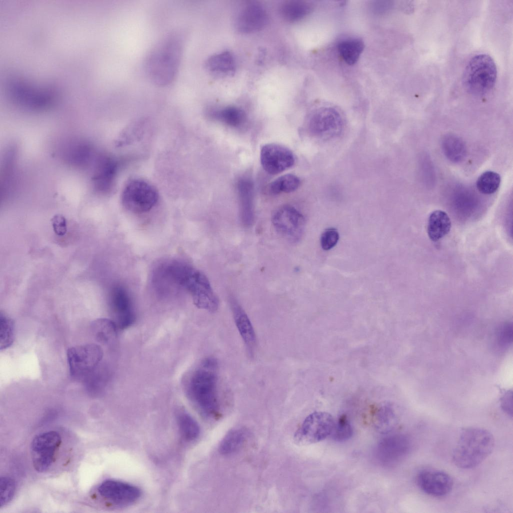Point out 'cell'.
Returning <instances> with one entry per match:
<instances>
[{
  "label": "cell",
  "instance_id": "cell-28",
  "mask_svg": "<svg viewBox=\"0 0 513 513\" xmlns=\"http://www.w3.org/2000/svg\"><path fill=\"white\" fill-rule=\"evenodd\" d=\"M375 428L381 433H388L396 426L398 419L390 407H382L375 413L373 419Z\"/></svg>",
  "mask_w": 513,
  "mask_h": 513
},
{
  "label": "cell",
  "instance_id": "cell-27",
  "mask_svg": "<svg viewBox=\"0 0 513 513\" xmlns=\"http://www.w3.org/2000/svg\"><path fill=\"white\" fill-rule=\"evenodd\" d=\"M442 146L444 154L451 161L458 162L464 157L465 146L462 140L457 136L452 134L445 136Z\"/></svg>",
  "mask_w": 513,
  "mask_h": 513
},
{
  "label": "cell",
  "instance_id": "cell-6",
  "mask_svg": "<svg viewBox=\"0 0 513 513\" xmlns=\"http://www.w3.org/2000/svg\"><path fill=\"white\" fill-rule=\"evenodd\" d=\"M103 350L97 344H86L69 348L67 361L71 376L76 378L87 377L101 363Z\"/></svg>",
  "mask_w": 513,
  "mask_h": 513
},
{
  "label": "cell",
  "instance_id": "cell-26",
  "mask_svg": "<svg viewBox=\"0 0 513 513\" xmlns=\"http://www.w3.org/2000/svg\"><path fill=\"white\" fill-rule=\"evenodd\" d=\"M209 114L224 124L234 127L240 126L246 119L244 111L235 106H227L218 110H211L209 111Z\"/></svg>",
  "mask_w": 513,
  "mask_h": 513
},
{
  "label": "cell",
  "instance_id": "cell-18",
  "mask_svg": "<svg viewBox=\"0 0 513 513\" xmlns=\"http://www.w3.org/2000/svg\"><path fill=\"white\" fill-rule=\"evenodd\" d=\"M239 203V213L242 224L250 227L254 221L253 189L252 182L248 179L242 178L237 184Z\"/></svg>",
  "mask_w": 513,
  "mask_h": 513
},
{
  "label": "cell",
  "instance_id": "cell-37",
  "mask_svg": "<svg viewBox=\"0 0 513 513\" xmlns=\"http://www.w3.org/2000/svg\"><path fill=\"white\" fill-rule=\"evenodd\" d=\"M54 232L58 236L64 235L67 231L66 219L63 215L57 214L51 219Z\"/></svg>",
  "mask_w": 513,
  "mask_h": 513
},
{
  "label": "cell",
  "instance_id": "cell-22",
  "mask_svg": "<svg viewBox=\"0 0 513 513\" xmlns=\"http://www.w3.org/2000/svg\"><path fill=\"white\" fill-rule=\"evenodd\" d=\"M313 9V5L304 1H288L284 2L279 8L282 18L286 22L294 23L308 16Z\"/></svg>",
  "mask_w": 513,
  "mask_h": 513
},
{
  "label": "cell",
  "instance_id": "cell-39",
  "mask_svg": "<svg viewBox=\"0 0 513 513\" xmlns=\"http://www.w3.org/2000/svg\"><path fill=\"white\" fill-rule=\"evenodd\" d=\"M388 3L389 2L386 1L377 2V3H375L373 6L374 8H375V10L377 12H383L389 8L390 5Z\"/></svg>",
  "mask_w": 513,
  "mask_h": 513
},
{
  "label": "cell",
  "instance_id": "cell-29",
  "mask_svg": "<svg viewBox=\"0 0 513 513\" xmlns=\"http://www.w3.org/2000/svg\"><path fill=\"white\" fill-rule=\"evenodd\" d=\"M300 182L299 178L297 176L292 174H287L279 177L272 182L269 186V190L273 194L292 192L298 189Z\"/></svg>",
  "mask_w": 513,
  "mask_h": 513
},
{
  "label": "cell",
  "instance_id": "cell-13",
  "mask_svg": "<svg viewBox=\"0 0 513 513\" xmlns=\"http://www.w3.org/2000/svg\"><path fill=\"white\" fill-rule=\"evenodd\" d=\"M260 160L264 169L275 175L292 167L295 162V156L288 148L276 143H268L261 148Z\"/></svg>",
  "mask_w": 513,
  "mask_h": 513
},
{
  "label": "cell",
  "instance_id": "cell-15",
  "mask_svg": "<svg viewBox=\"0 0 513 513\" xmlns=\"http://www.w3.org/2000/svg\"><path fill=\"white\" fill-rule=\"evenodd\" d=\"M418 487L430 496L440 497L448 494L453 481L447 473L439 470L426 469L420 471L416 477Z\"/></svg>",
  "mask_w": 513,
  "mask_h": 513
},
{
  "label": "cell",
  "instance_id": "cell-11",
  "mask_svg": "<svg viewBox=\"0 0 513 513\" xmlns=\"http://www.w3.org/2000/svg\"><path fill=\"white\" fill-rule=\"evenodd\" d=\"M343 126L339 112L332 107H322L312 115L309 123L311 133L322 139H330L338 136Z\"/></svg>",
  "mask_w": 513,
  "mask_h": 513
},
{
  "label": "cell",
  "instance_id": "cell-25",
  "mask_svg": "<svg viewBox=\"0 0 513 513\" xmlns=\"http://www.w3.org/2000/svg\"><path fill=\"white\" fill-rule=\"evenodd\" d=\"M248 437V432L241 428L229 431L222 439L219 450L221 454H230L239 450Z\"/></svg>",
  "mask_w": 513,
  "mask_h": 513
},
{
  "label": "cell",
  "instance_id": "cell-7",
  "mask_svg": "<svg viewBox=\"0 0 513 513\" xmlns=\"http://www.w3.org/2000/svg\"><path fill=\"white\" fill-rule=\"evenodd\" d=\"M158 193L149 182L141 179L130 180L121 196L123 206L129 211L142 213L150 210L157 203Z\"/></svg>",
  "mask_w": 513,
  "mask_h": 513
},
{
  "label": "cell",
  "instance_id": "cell-35",
  "mask_svg": "<svg viewBox=\"0 0 513 513\" xmlns=\"http://www.w3.org/2000/svg\"><path fill=\"white\" fill-rule=\"evenodd\" d=\"M513 329L511 323L505 322L498 328L496 335L497 343L499 347L504 349L512 343Z\"/></svg>",
  "mask_w": 513,
  "mask_h": 513
},
{
  "label": "cell",
  "instance_id": "cell-36",
  "mask_svg": "<svg viewBox=\"0 0 513 513\" xmlns=\"http://www.w3.org/2000/svg\"><path fill=\"white\" fill-rule=\"evenodd\" d=\"M339 239L338 230L334 228L326 229L322 233L320 238L321 246L324 250H328L334 247Z\"/></svg>",
  "mask_w": 513,
  "mask_h": 513
},
{
  "label": "cell",
  "instance_id": "cell-23",
  "mask_svg": "<svg viewBox=\"0 0 513 513\" xmlns=\"http://www.w3.org/2000/svg\"><path fill=\"white\" fill-rule=\"evenodd\" d=\"M91 328L95 339L99 343L108 345L116 339L118 328L112 320L98 319L92 322Z\"/></svg>",
  "mask_w": 513,
  "mask_h": 513
},
{
  "label": "cell",
  "instance_id": "cell-12",
  "mask_svg": "<svg viewBox=\"0 0 513 513\" xmlns=\"http://www.w3.org/2000/svg\"><path fill=\"white\" fill-rule=\"evenodd\" d=\"M109 303L113 320L118 328L124 330L135 322L136 315L129 294L123 287L115 286L110 291Z\"/></svg>",
  "mask_w": 513,
  "mask_h": 513
},
{
  "label": "cell",
  "instance_id": "cell-24",
  "mask_svg": "<svg viewBox=\"0 0 513 513\" xmlns=\"http://www.w3.org/2000/svg\"><path fill=\"white\" fill-rule=\"evenodd\" d=\"M364 47L363 41L356 38L343 39L337 45L340 55L344 62L349 65H353L357 63Z\"/></svg>",
  "mask_w": 513,
  "mask_h": 513
},
{
  "label": "cell",
  "instance_id": "cell-1",
  "mask_svg": "<svg viewBox=\"0 0 513 513\" xmlns=\"http://www.w3.org/2000/svg\"><path fill=\"white\" fill-rule=\"evenodd\" d=\"M166 281L171 289H181L188 293L199 309L214 313L219 300L206 276L185 262L169 260L165 268Z\"/></svg>",
  "mask_w": 513,
  "mask_h": 513
},
{
  "label": "cell",
  "instance_id": "cell-10",
  "mask_svg": "<svg viewBox=\"0 0 513 513\" xmlns=\"http://www.w3.org/2000/svg\"><path fill=\"white\" fill-rule=\"evenodd\" d=\"M274 227L282 236L292 242L302 238L305 226L304 215L292 206L285 205L278 208L272 216Z\"/></svg>",
  "mask_w": 513,
  "mask_h": 513
},
{
  "label": "cell",
  "instance_id": "cell-14",
  "mask_svg": "<svg viewBox=\"0 0 513 513\" xmlns=\"http://www.w3.org/2000/svg\"><path fill=\"white\" fill-rule=\"evenodd\" d=\"M97 490L102 497L120 506H127L134 503L141 494V490L137 486L112 479L102 482Z\"/></svg>",
  "mask_w": 513,
  "mask_h": 513
},
{
  "label": "cell",
  "instance_id": "cell-9",
  "mask_svg": "<svg viewBox=\"0 0 513 513\" xmlns=\"http://www.w3.org/2000/svg\"><path fill=\"white\" fill-rule=\"evenodd\" d=\"M61 442L60 434L55 431H47L34 438L31 448L33 464L36 471L43 472L50 468Z\"/></svg>",
  "mask_w": 513,
  "mask_h": 513
},
{
  "label": "cell",
  "instance_id": "cell-21",
  "mask_svg": "<svg viewBox=\"0 0 513 513\" xmlns=\"http://www.w3.org/2000/svg\"><path fill=\"white\" fill-rule=\"evenodd\" d=\"M451 223L447 214L440 210L433 211L429 215L427 231L429 238L436 241L445 236L450 230Z\"/></svg>",
  "mask_w": 513,
  "mask_h": 513
},
{
  "label": "cell",
  "instance_id": "cell-33",
  "mask_svg": "<svg viewBox=\"0 0 513 513\" xmlns=\"http://www.w3.org/2000/svg\"><path fill=\"white\" fill-rule=\"evenodd\" d=\"M353 434L352 426L347 417L341 416L334 427L331 434L332 438L337 441H343L350 438Z\"/></svg>",
  "mask_w": 513,
  "mask_h": 513
},
{
  "label": "cell",
  "instance_id": "cell-38",
  "mask_svg": "<svg viewBox=\"0 0 513 513\" xmlns=\"http://www.w3.org/2000/svg\"><path fill=\"white\" fill-rule=\"evenodd\" d=\"M500 405L504 412L510 416L512 414V393L507 391L500 399Z\"/></svg>",
  "mask_w": 513,
  "mask_h": 513
},
{
  "label": "cell",
  "instance_id": "cell-8",
  "mask_svg": "<svg viewBox=\"0 0 513 513\" xmlns=\"http://www.w3.org/2000/svg\"><path fill=\"white\" fill-rule=\"evenodd\" d=\"M335 421L325 412H315L308 415L295 432L294 440L299 445H309L321 441L331 435Z\"/></svg>",
  "mask_w": 513,
  "mask_h": 513
},
{
  "label": "cell",
  "instance_id": "cell-31",
  "mask_svg": "<svg viewBox=\"0 0 513 513\" xmlns=\"http://www.w3.org/2000/svg\"><path fill=\"white\" fill-rule=\"evenodd\" d=\"M500 183L499 175L493 171H487L482 173L477 178L476 185L479 191L485 194H490L497 191Z\"/></svg>",
  "mask_w": 513,
  "mask_h": 513
},
{
  "label": "cell",
  "instance_id": "cell-34",
  "mask_svg": "<svg viewBox=\"0 0 513 513\" xmlns=\"http://www.w3.org/2000/svg\"><path fill=\"white\" fill-rule=\"evenodd\" d=\"M16 483L14 480L8 476H3L0 479V506L6 505L11 500L14 495Z\"/></svg>",
  "mask_w": 513,
  "mask_h": 513
},
{
  "label": "cell",
  "instance_id": "cell-3",
  "mask_svg": "<svg viewBox=\"0 0 513 513\" xmlns=\"http://www.w3.org/2000/svg\"><path fill=\"white\" fill-rule=\"evenodd\" d=\"M183 44L180 34H171L149 53L145 60V69L154 83L166 86L174 80L180 62Z\"/></svg>",
  "mask_w": 513,
  "mask_h": 513
},
{
  "label": "cell",
  "instance_id": "cell-20",
  "mask_svg": "<svg viewBox=\"0 0 513 513\" xmlns=\"http://www.w3.org/2000/svg\"><path fill=\"white\" fill-rule=\"evenodd\" d=\"M411 448L410 439L404 435H396L382 442L380 445L381 454L389 459H399L406 455Z\"/></svg>",
  "mask_w": 513,
  "mask_h": 513
},
{
  "label": "cell",
  "instance_id": "cell-19",
  "mask_svg": "<svg viewBox=\"0 0 513 513\" xmlns=\"http://www.w3.org/2000/svg\"><path fill=\"white\" fill-rule=\"evenodd\" d=\"M205 68L212 75L217 76H231L235 72L234 58L228 51H223L210 56L206 61Z\"/></svg>",
  "mask_w": 513,
  "mask_h": 513
},
{
  "label": "cell",
  "instance_id": "cell-16",
  "mask_svg": "<svg viewBox=\"0 0 513 513\" xmlns=\"http://www.w3.org/2000/svg\"><path fill=\"white\" fill-rule=\"evenodd\" d=\"M268 21V16L263 7L256 2L244 5L236 19L237 30L243 33H252L263 29Z\"/></svg>",
  "mask_w": 513,
  "mask_h": 513
},
{
  "label": "cell",
  "instance_id": "cell-5",
  "mask_svg": "<svg viewBox=\"0 0 513 513\" xmlns=\"http://www.w3.org/2000/svg\"><path fill=\"white\" fill-rule=\"evenodd\" d=\"M497 78V69L492 58L488 55L479 54L472 57L467 64L463 74V84L470 94L482 97L494 88Z\"/></svg>",
  "mask_w": 513,
  "mask_h": 513
},
{
  "label": "cell",
  "instance_id": "cell-17",
  "mask_svg": "<svg viewBox=\"0 0 513 513\" xmlns=\"http://www.w3.org/2000/svg\"><path fill=\"white\" fill-rule=\"evenodd\" d=\"M229 303L237 330L250 355H252L256 347V338L253 326L244 310L233 297Z\"/></svg>",
  "mask_w": 513,
  "mask_h": 513
},
{
  "label": "cell",
  "instance_id": "cell-4",
  "mask_svg": "<svg viewBox=\"0 0 513 513\" xmlns=\"http://www.w3.org/2000/svg\"><path fill=\"white\" fill-rule=\"evenodd\" d=\"M495 444L492 434L485 429L468 427L462 430L453 449L452 460L462 469L472 468L492 452Z\"/></svg>",
  "mask_w": 513,
  "mask_h": 513
},
{
  "label": "cell",
  "instance_id": "cell-2",
  "mask_svg": "<svg viewBox=\"0 0 513 513\" xmlns=\"http://www.w3.org/2000/svg\"><path fill=\"white\" fill-rule=\"evenodd\" d=\"M218 363L212 357L203 359L191 373L186 383L188 398L207 417L216 416L219 411Z\"/></svg>",
  "mask_w": 513,
  "mask_h": 513
},
{
  "label": "cell",
  "instance_id": "cell-30",
  "mask_svg": "<svg viewBox=\"0 0 513 513\" xmlns=\"http://www.w3.org/2000/svg\"><path fill=\"white\" fill-rule=\"evenodd\" d=\"M180 432L186 440L193 441L199 436L200 428L197 421L188 413L181 412L177 417Z\"/></svg>",
  "mask_w": 513,
  "mask_h": 513
},
{
  "label": "cell",
  "instance_id": "cell-32",
  "mask_svg": "<svg viewBox=\"0 0 513 513\" xmlns=\"http://www.w3.org/2000/svg\"><path fill=\"white\" fill-rule=\"evenodd\" d=\"M1 349H6L13 343L15 325L13 320L2 312L0 315Z\"/></svg>",
  "mask_w": 513,
  "mask_h": 513
}]
</instances>
